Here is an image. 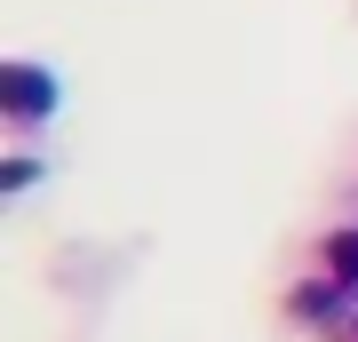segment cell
Segmentation results:
<instances>
[{
	"label": "cell",
	"instance_id": "1",
	"mask_svg": "<svg viewBox=\"0 0 358 342\" xmlns=\"http://www.w3.org/2000/svg\"><path fill=\"white\" fill-rule=\"evenodd\" d=\"M56 104H64V88H56L40 64H0V112H8L16 127H40Z\"/></svg>",
	"mask_w": 358,
	"mask_h": 342
},
{
	"label": "cell",
	"instance_id": "2",
	"mask_svg": "<svg viewBox=\"0 0 358 342\" xmlns=\"http://www.w3.org/2000/svg\"><path fill=\"white\" fill-rule=\"evenodd\" d=\"M327 271H334V287H358V223L327 231Z\"/></svg>",
	"mask_w": 358,
	"mask_h": 342
}]
</instances>
